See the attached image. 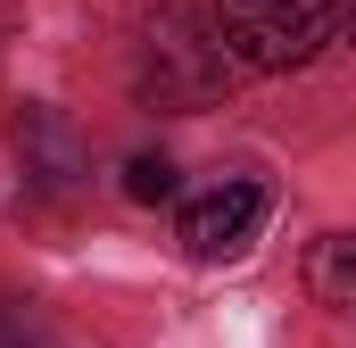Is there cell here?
Returning a JSON list of instances; mask_svg holds the SVG:
<instances>
[{"instance_id": "3", "label": "cell", "mask_w": 356, "mask_h": 348, "mask_svg": "<svg viewBox=\"0 0 356 348\" xmlns=\"http://www.w3.org/2000/svg\"><path fill=\"white\" fill-rule=\"evenodd\" d=\"M257 224H266V182H216V191H199V199L182 207V249L199 265L241 258V249L257 241Z\"/></svg>"}, {"instance_id": "1", "label": "cell", "mask_w": 356, "mask_h": 348, "mask_svg": "<svg viewBox=\"0 0 356 348\" xmlns=\"http://www.w3.org/2000/svg\"><path fill=\"white\" fill-rule=\"evenodd\" d=\"M340 33V0H216V42L241 67H307Z\"/></svg>"}, {"instance_id": "2", "label": "cell", "mask_w": 356, "mask_h": 348, "mask_svg": "<svg viewBox=\"0 0 356 348\" xmlns=\"http://www.w3.org/2000/svg\"><path fill=\"white\" fill-rule=\"evenodd\" d=\"M216 84H224V42H199V25L182 8H166L149 33V91L166 108H199Z\"/></svg>"}, {"instance_id": "4", "label": "cell", "mask_w": 356, "mask_h": 348, "mask_svg": "<svg viewBox=\"0 0 356 348\" xmlns=\"http://www.w3.org/2000/svg\"><path fill=\"white\" fill-rule=\"evenodd\" d=\"M307 282H315V299H323V307H356V241H348V232L315 241V265H307Z\"/></svg>"}, {"instance_id": "6", "label": "cell", "mask_w": 356, "mask_h": 348, "mask_svg": "<svg viewBox=\"0 0 356 348\" xmlns=\"http://www.w3.org/2000/svg\"><path fill=\"white\" fill-rule=\"evenodd\" d=\"M0 348H33V332H25V315H8V307H0Z\"/></svg>"}, {"instance_id": "5", "label": "cell", "mask_w": 356, "mask_h": 348, "mask_svg": "<svg viewBox=\"0 0 356 348\" xmlns=\"http://www.w3.org/2000/svg\"><path fill=\"white\" fill-rule=\"evenodd\" d=\"M124 199H141V207H158V199H175V158H158V150H141V158L124 166Z\"/></svg>"}]
</instances>
